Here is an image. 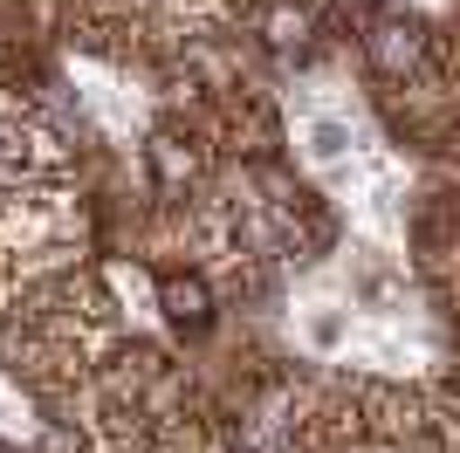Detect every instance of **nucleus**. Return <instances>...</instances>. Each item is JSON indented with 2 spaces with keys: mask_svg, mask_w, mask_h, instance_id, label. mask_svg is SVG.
Instances as JSON below:
<instances>
[{
  "mask_svg": "<svg viewBox=\"0 0 460 453\" xmlns=\"http://www.w3.org/2000/svg\"><path fill=\"white\" fill-rule=\"evenodd\" d=\"M158 302H165V316H172L179 330H207V316H213L199 275H165V282H158Z\"/></svg>",
  "mask_w": 460,
  "mask_h": 453,
  "instance_id": "f257e3e1",
  "label": "nucleus"
},
{
  "mask_svg": "<svg viewBox=\"0 0 460 453\" xmlns=\"http://www.w3.org/2000/svg\"><path fill=\"white\" fill-rule=\"evenodd\" d=\"M371 62H378V76H405L420 62V35L412 28H371Z\"/></svg>",
  "mask_w": 460,
  "mask_h": 453,
  "instance_id": "f03ea898",
  "label": "nucleus"
},
{
  "mask_svg": "<svg viewBox=\"0 0 460 453\" xmlns=\"http://www.w3.org/2000/svg\"><path fill=\"white\" fill-rule=\"evenodd\" d=\"M358 145V131H350V124H337V117H323V124H309V158H344V151Z\"/></svg>",
  "mask_w": 460,
  "mask_h": 453,
  "instance_id": "7ed1b4c3",
  "label": "nucleus"
},
{
  "mask_svg": "<svg viewBox=\"0 0 460 453\" xmlns=\"http://www.w3.org/2000/svg\"><path fill=\"white\" fill-rule=\"evenodd\" d=\"M303 35H309L303 14H288V7H275V14H269V41H275V49H296Z\"/></svg>",
  "mask_w": 460,
  "mask_h": 453,
  "instance_id": "20e7f679",
  "label": "nucleus"
},
{
  "mask_svg": "<svg viewBox=\"0 0 460 453\" xmlns=\"http://www.w3.org/2000/svg\"><path fill=\"white\" fill-rule=\"evenodd\" d=\"M344 7H358V14H371V7H378V0H344Z\"/></svg>",
  "mask_w": 460,
  "mask_h": 453,
  "instance_id": "39448f33",
  "label": "nucleus"
}]
</instances>
